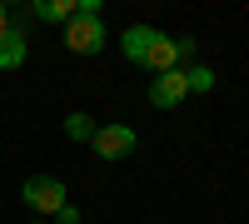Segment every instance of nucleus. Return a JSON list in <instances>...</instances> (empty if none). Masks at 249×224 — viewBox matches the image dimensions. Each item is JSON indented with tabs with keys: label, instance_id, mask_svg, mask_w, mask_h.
<instances>
[{
	"label": "nucleus",
	"instance_id": "obj_7",
	"mask_svg": "<svg viewBox=\"0 0 249 224\" xmlns=\"http://www.w3.org/2000/svg\"><path fill=\"white\" fill-rule=\"evenodd\" d=\"M30 15L35 20H50V25H70V20L80 15V0H35Z\"/></svg>",
	"mask_w": 249,
	"mask_h": 224
},
{
	"label": "nucleus",
	"instance_id": "obj_12",
	"mask_svg": "<svg viewBox=\"0 0 249 224\" xmlns=\"http://www.w3.org/2000/svg\"><path fill=\"white\" fill-rule=\"evenodd\" d=\"M35 224H45V219H35Z\"/></svg>",
	"mask_w": 249,
	"mask_h": 224
},
{
	"label": "nucleus",
	"instance_id": "obj_1",
	"mask_svg": "<svg viewBox=\"0 0 249 224\" xmlns=\"http://www.w3.org/2000/svg\"><path fill=\"white\" fill-rule=\"evenodd\" d=\"M20 199H25L35 214H60L70 205V194H65V185H60L55 174H30L25 185H20Z\"/></svg>",
	"mask_w": 249,
	"mask_h": 224
},
{
	"label": "nucleus",
	"instance_id": "obj_5",
	"mask_svg": "<svg viewBox=\"0 0 249 224\" xmlns=\"http://www.w3.org/2000/svg\"><path fill=\"white\" fill-rule=\"evenodd\" d=\"M184 95H190V80H184V70H170V75L150 80V105H155V110H175Z\"/></svg>",
	"mask_w": 249,
	"mask_h": 224
},
{
	"label": "nucleus",
	"instance_id": "obj_11",
	"mask_svg": "<svg viewBox=\"0 0 249 224\" xmlns=\"http://www.w3.org/2000/svg\"><path fill=\"white\" fill-rule=\"evenodd\" d=\"M10 30V5H0V35Z\"/></svg>",
	"mask_w": 249,
	"mask_h": 224
},
{
	"label": "nucleus",
	"instance_id": "obj_10",
	"mask_svg": "<svg viewBox=\"0 0 249 224\" xmlns=\"http://www.w3.org/2000/svg\"><path fill=\"white\" fill-rule=\"evenodd\" d=\"M55 224H80V209H75V205H65V209L55 214Z\"/></svg>",
	"mask_w": 249,
	"mask_h": 224
},
{
	"label": "nucleus",
	"instance_id": "obj_4",
	"mask_svg": "<svg viewBox=\"0 0 249 224\" xmlns=\"http://www.w3.org/2000/svg\"><path fill=\"white\" fill-rule=\"evenodd\" d=\"M30 55V40H25V10H10V30L0 35V70H20Z\"/></svg>",
	"mask_w": 249,
	"mask_h": 224
},
{
	"label": "nucleus",
	"instance_id": "obj_6",
	"mask_svg": "<svg viewBox=\"0 0 249 224\" xmlns=\"http://www.w3.org/2000/svg\"><path fill=\"white\" fill-rule=\"evenodd\" d=\"M160 35H164V30H155V25H130V30L120 35V50H124V60H130V65H144Z\"/></svg>",
	"mask_w": 249,
	"mask_h": 224
},
{
	"label": "nucleus",
	"instance_id": "obj_3",
	"mask_svg": "<svg viewBox=\"0 0 249 224\" xmlns=\"http://www.w3.org/2000/svg\"><path fill=\"white\" fill-rule=\"evenodd\" d=\"M90 145H95V155H100V159H124V155H135L140 135H135L130 125H100Z\"/></svg>",
	"mask_w": 249,
	"mask_h": 224
},
{
	"label": "nucleus",
	"instance_id": "obj_9",
	"mask_svg": "<svg viewBox=\"0 0 249 224\" xmlns=\"http://www.w3.org/2000/svg\"><path fill=\"white\" fill-rule=\"evenodd\" d=\"M95 130H100V125H95L90 115H70V120H65V135H70V139H95Z\"/></svg>",
	"mask_w": 249,
	"mask_h": 224
},
{
	"label": "nucleus",
	"instance_id": "obj_8",
	"mask_svg": "<svg viewBox=\"0 0 249 224\" xmlns=\"http://www.w3.org/2000/svg\"><path fill=\"white\" fill-rule=\"evenodd\" d=\"M184 80H190V90H195V95H210L219 75H214L210 65H190V70H184Z\"/></svg>",
	"mask_w": 249,
	"mask_h": 224
},
{
	"label": "nucleus",
	"instance_id": "obj_2",
	"mask_svg": "<svg viewBox=\"0 0 249 224\" xmlns=\"http://www.w3.org/2000/svg\"><path fill=\"white\" fill-rule=\"evenodd\" d=\"M105 40H110V30H105V20H100V15H75L70 25H65L70 55H100V50H105Z\"/></svg>",
	"mask_w": 249,
	"mask_h": 224
}]
</instances>
